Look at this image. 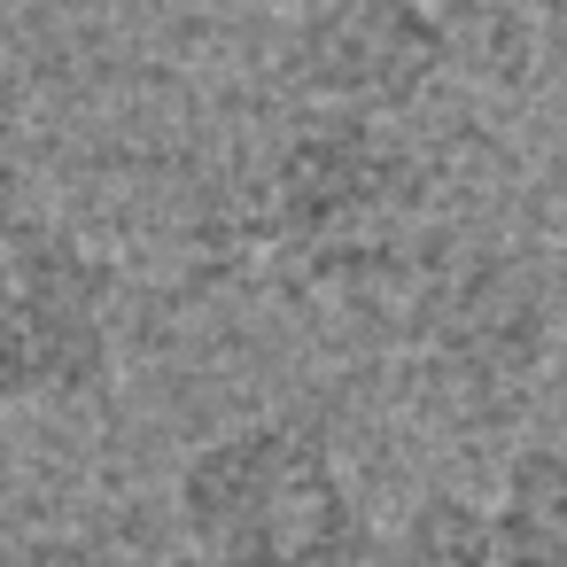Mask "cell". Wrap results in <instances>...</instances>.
Here are the masks:
<instances>
[{
  "instance_id": "cell-1",
  "label": "cell",
  "mask_w": 567,
  "mask_h": 567,
  "mask_svg": "<svg viewBox=\"0 0 567 567\" xmlns=\"http://www.w3.org/2000/svg\"><path fill=\"white\" fill-rule=\"evenodd\" d=\"M179 567H373V520L311 420L265 412L179 458Z\"/></svg>"
},
{
  "instance_id": "cell-2",
  "label": "cell",
  "mask_w": 567,
  "mask_h": 567,
  "mask_svg": "<svg viewBox=\"0 0 567 567\" xmlns=\"http://www.w3.org/2000/svg\"><path fill=\"white\" fill-rule=\"evenodd\" d=\"M117 272L32 195L0 203V412L71 404L110 381Z\"/></svg>"
},
{
  "instance_id": "cell-3",
  "label": "cell",
  "mask_w": 567,
  "mask_h": 567,
  "mask_svg": "<svg viewBox=\"0 0 567 567\" xmlns=\"http://www.w3.org/2000/svg\"><path fill=\"white\" fill-rule=\"evenodd\" d=\"M451 79V17L396 9V0H342L288 24L280 94L288 110H334L396 125Z\"/></svg>"
},
{
  "instance_id": "cell-4",
  "label": "cell",
  "mask_w": 567,
  "mask_h": 567,
  "mask_svg": "<svg viewBox=\"0 0 567 567\" xmlns=\"http://www.w3.org/2000/svg\"><path fill=\"white\" fill-rule=\"evenodd\" d=\"M404 311H412V334L427 342V358L451 381L505 389V381H528V365L544 358V296L505 257L412 265Z\"/></svg>"
},
{
  "instance_id": "cell-5",
  "label": "cell",
  "mask_w": 567,
  "mask_h": 567,
  "mask_svg": "<svg viewBox=\"0 0 567 567\" xmlns=\"http://www.w3.org/2000/svg\"><path fill=\"white\" fill-rule=\"evenodd\" d=\"M489 536H497V567H567V427L505 458Z\"/></svg>"
},
{
  "instance_id": "cell-6",
  "label": "cell",
  "mask_w": 567,
  "mask_h": 567,
  "mask_svg": "<svg viewBox=\"0 0 567 567\" xmlns=\"http://www.w3.org/2000/svg\"><path fill=\"white\" fill-rule=\"evenodd\" d=\"M373 567H497V536H489V505L427 489L404 528L389 544H373Z\"/></svg>"
},
{
  "instance_id": "cell-7",
  "label": "cell",
  "mask_w": 567,
  "mask_h": 567,
  "mask_svg": "<svg viewBox=\"0 0 567 567\" xmlns=\"http://www.w3.org/2000/svg\"><path fill=\"white\" fill-rule=\"evenodd\" d=\"M9 195H24V179H17V148H9V125H0V203Z\"/></svg>"
}]
</instances>
